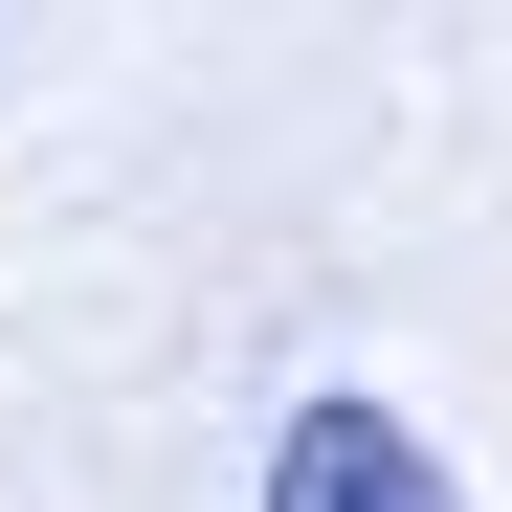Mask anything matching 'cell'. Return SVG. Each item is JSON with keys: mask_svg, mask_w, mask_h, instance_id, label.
<instances>
[{"mask_svg": "<svg viewBox=\"0 0 512 512\" xmlns=\"http://www.w3.org/2000/svg\"><path fill=\"white\" fill-rule=\"evenodd\" d=\"M245 512H468V468L423 446L379 379H312V401L268 423V490H245Z\"/></svg>", "mask_w": 512, "mask_h": 512, "instance_id": "cell-1", "label": "cell"}]
</instances>
